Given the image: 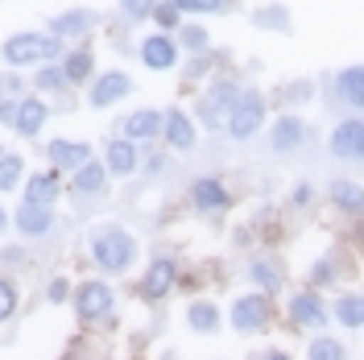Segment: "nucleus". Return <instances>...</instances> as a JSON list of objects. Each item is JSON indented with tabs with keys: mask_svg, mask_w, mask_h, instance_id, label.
Instances as JSON below:
<instances>
[{
	"mask_svg": "<svg viewBox=\"0 0 364 360\" xmlns=\"http://www.w3.org/2000/svg\"><path fill=\"white\" fill-rule=\"evenodd\" d=\"M265 120H269V100L257 88H240V95H236V104H232V112H228V120H224V133L232 137L236 145H245L252 137H261Z\"/></svg>",
	"mask_w": 364,
	"mask_h": 360,
	"instance_id": "20e7f679",
	"label": "nucleus"
},
{
	"mask_svg": "<svg viewBox=\"0 0 364 360\" xmlns=\"http://www.w3.org/2000/svg\"><path fill=\"white\" fill-rule=\"evenodd\" d=\"M311 203H315V186H311V182H298L294 191H290V207H298V211H306Z\"/></svg>",
	"mask_w": 364,
	"mask_h": 360,
	"instance_id": "a18cd8bd",
	"label": "nucleus"
},
{
	"mask_svg": "<svg viewBox=\"0 0 364 360\" xmlns=\"http://www.w3.org/2000/svg\"><path fill=\"white\" fill-rule=\"evenodd\" d=\"M67 46L58 33H50V29H21V33H9L4 42H0V63L4 67H17V70H29L38 67V63H50V58H63L67 54Z\"/></svg>",
	"mask_w": 364,
	"mask_h": 360,
	"instance_id": "f03ea898",
	"label": "nucleus"
},
{
	"mask_svg": "<svg viewBox=\"0 0 364 360\" xmlns=\"http://www.w3.org/2000/svg\"><path fill=\"white\" fill-rule=\"evenodd\" d=\"M286 319L294 323L298 332H323V327H327V319H331L327 302H323V290H315V286L294 290L290 298H286Z\"/></svg>",
	"mask_w": 364,
	"mask_h": 360,
	"instance_id": "9d476101",
	"label": "nucleus"
},
{
	"mask_svg": "<svg viewBox=\"0 0 364 360\" xmlns=\"http://www.w3.org/2000/svg\"><path fill=\"white\" fill-rule=\"evenodd\" d=\"M133 95V75L120 67H108V70H95V79L87 83V108L95 112H108L116 108L120 100H129Z\"/></svg>",
	"mask_w": 364,
	"mask_h": 360,
	"instance_id": "1a4fd4ad",
	"label": "nucleus"
},
{
	"mask_svg": "<svg viewBox=\"0 0 364 360\" xmlns=\"http://www.w3.org/2000/svg\"><path fill=\"white\" fill-rule=\"evenodd\" d=\"M0 95H25V79L17 75V67L0 70Z\"/></svg>",
	"mask_w": 364,
	"mask_h": 360,
	"instance_id": "37998d69",
	"label": "nucleus"
},
{
	"mask_svg": "<svg viewBox=\"0 0 364 360\" xmlns=\"http://www.w3.org/2000/svg\"><path fill=\"white\" fill-rule=\"evenodd\" d=\"M100 25H104V13L75 4V9H67V13H54V17L46 21V29H50V33H58L63 42H83V38H91Z\"/></svg>",
	"mask_w": 364,
	"mask_h": 360,
	"instance_id": "4468645a",
	"label": "nucleus"
},
{
	"mask_svg": "<svg viewBox=\"0 0 364 360\" xmlns=\"http://www.w3.org/2000/svg\"><path fill=\"white\" fill-rule=\"evenodd\" d=\"M0 154H4V149H0Z\"/></svg>",
	"mask_w": 364,
	"mask_h": 360,
	"instance_id": "3c124183",
	"label": "nucleus"
},
{
	"mask_svg": "<svg viewBox=\"0 0 364 360\" xmlns=\"http://www.w3.org/2000/svg\"><path fill=\"white\" fill-rule=\"evenodd\" d=\"M33 91H42V95H63V91H70V79H67V70H63L58 58L38 63V70H33Z\"/></svg>",
	"mask_w": 364,
	"mask_h": 360,
	"instance_id": "cd10ccee",
	"label": "nucleus"
},
{
	"mask_svg": "<svg viewBox=\"0 0 364 360\" xmlns=\"http://www.w3.org/2000/svg\"><path fill=\"white\" fill-rule=\"evenodd\" d=\"M17 108H21V95H0V125L4 129L17 125Z\"/></svg>",
	"mask_w": 364,
	"mask_h": 360,
	"instance_id": "c03bdc74",
	"label": "nucleus"
},
{
	"mask_svg": "<svg viewBox=\"0 0 364 360\" xmlns=\"http://www.w3.org/2000/svg\"><path fill=\"white\" fill-rule=\"evenodd\" d=\"M9 224H13V216H9V207H4V203H0V240H4V236H9Z\"/></svg>",
	"mask_w": 364,
	"mask_h": 360,
	"instance_id": "de8ad7c7",
	"label": "nucleus"
},
{
	"mask_svg": "<svg viewBox=\"0 0 364 360\" xmlns=\"http://www.w3.org/2000/svg\"><path fill=\"white\" fill-rule=\"evenodd\" d=\"M63 191H67V174H63L58 166L33 170V174H25V182H21V199H29V203H54V207H58Z\"/></svg>",
	"mask_w": 364,
	"mask_h": 360,
	"instance_id": "412c9836",
	"label": "nucleus"
},
{
	"mask_svg": "<svg viewBox=\"0 0 364 360\" xmlns=\"http://www.w3.org/2000/svg\"><path fill=\"white\" fill-rule=\"evenodd\" d=\"M336 95L352 112H364V67H343L336 70Z\"/></svg>",
	"mask_w": 364,
	"mask_h": 360,
	"instance_id": "bb28decb",
	"label": "nucleus"
},
{
	"mask_svg": "<svg viewBox=\"0 0 364 360\" xmlns=\"http://www.w3.org/2000/svg\"><path fill=\"white\" fill-rule=\"evenodd\" d=\"M112 182L116 179L108 174L104 158H91V162H83L79 170H70L67 174V191L70 195H79V199H100V195H108Z\"/></svg>",
	"mask_w": 364,
	"mask_h": 360,
	"instance_id": "f3484780",
	"label": "nucleus"
},
{
	"mask_svg": "<svg viewBox=\"0 0 364 360\" xmlns=\"http://www.w3.org/2000/svg\"><path fill=\"white\" fill-rule=\"evenodd\" d=\"M327 203H331L340 216H348V220H364V182L331 179V186H327Z\"/></svg>",
	"mask_w": 364,
	"mask_h": 360,
	"instance_id": "5701e85b",
	"label": "nucleus"
},
{
	"mask_svg": "<svg viewBox=\"0 0 364 360\" xmlns=\"http://www.w3.org/2000/svg\"><path fill=\"white\" fill-rule=\"evenodd\" d=\"M348 356V344H343L340 336H311V344H306V360H343Z\"/></svg>",
	"mask_w": 364,
	"mask_h": 360,
	"instance_id": "72a5a7b5",
	"label": "nucleus"
},
{
	"mask_svg": "<svg viewBox=\"0 0 364 360\" xmlns=\"http://www.w3.org/2000/svg\"><path fill=\"white\" fill-rule=\"evenodd\" d=\"M58 63H63V70H67L70 88H87L91 79H95V50H91L87 42L67 46V54H63Z\"/></svg>",
	"mask_w": 364,
	"mask_h": 360,
	"instance_id": "393cba45",
	"label": "nucleus"
},
{
	"mask_svg": "<svg viewBox=\"0 0 364 360\" xmlns=\"http://www.w3.org/2000/svg\"><path fill=\"white\" fill-rule=\"evenodd\" d=\"M42 154L50 166H58L63 174H70V170H79L83 162L95 158V149H91L87 141H79V137H54V141H46Z\"/></svg>",
	"mask_w": 364,
	"mask_h": 360,
	"instance_id": "6ab92c4d",
	"label": "nucleus"
},
{
	"mask_svg": "<svg viewBox=\"0 0 364 360\" xmlns=\"http://www.w3.org/2000/svg\"><path fill=\"white\" fill-rule=\"evenodd\" d=\"M360 257H364V228H360Z\"/></svg>",
	"mask_w": 364,
	"mask_h": 360,
	"instance_id": "8fccbe9b",
	"label": "nucleus"
},
{
	"mask_svg": "<svg viewBox=\"0 0 364 360\" xmlns=\"http://www.w3.org/2000/svg\"><path fill=\"white\" fill-rule=\"evenodd\" d=\"M46 100H50V95H42V91L21 95V108H17V125H13V133L25 137V141H38V137H42V129L50 125V116H54V108H50Z\"/></svg>",
	"mask_w": 364,
	"mask_h": 360,
	"instance_id": "aec40b11",
	"label": "nucleus"
},
{
	"mask_svg": "<svg viewBox=\"0 0 364 360\" xmlns=\"http://www.w3.org/2000/svg\"><path fill=\"white\" fill-rule=\"evenodd\" d=\"M249 282L252 286H257V290H265V294H273V298H277V294L286 290V270H282V261H277V257H269V253H261V257H252L249 261Z\"/></svg>",
	"mask_w": 364,
	"mask_h": 360,
	"instance_id": "b1692460",
	"label": "nucleus"
},
{
	"mask_svg": "<svg viewBox=\"0 0 364 360\" xmlns=\"http://www.w3.org/2000/svg\"><path fill=\"white\" fill-rule=\"evenodd\" d=\"M182 17H186V13H182L174 0H158V4H154V17H149V21L158 25V29H166V33H178Z\"/></svg>",
	"mask_w": 364,
	"mask_h": 360,
	"instance_id": "e433bc0d",
	"label": "nucleus"
},
{
	"mask_svg": "<svg viewBox=\"0 0 364 360\" xmlns=\"http://www.w3.org/2000/svg\"><path fill=\"white\" fill-rule=\"evenodd\" d=\"M29 240H21V245H17V240H13V245H0V270H25V265H29Z\"/></svg>",
	"mask_w": 364,
	"mask_h": 360,
	"instance_id": "a19ab883",
	"label": "nucleus"
},
{
	"mask_svg": "<svg viewBox=\"0 0 364 360\" xmlns=\"http://www.w3.org/2000/svg\"><path fill=\"white\" fill-rule=\"evenodd\" d=\"M306 137H311V129H306V120H302L298 112L273 116V125H269V149L273 154L290 158V154H298V149L306 145Z\"/></svg>",
	"mask_w": 364,
	"mask_h": 360,
	"instance_id": "a211bd4d",
	"label": "nucleus"
},
{
	"mask_svg": "<svg viewBox=\"0 0 364 360\" xmlns=\"http://www.w3.org/2000/svg\"><path fill=\"white\" fill-rule=\"evenodd\" d=\"M161 145L170 154H191L199 145V120L186 108H166V116H161Z\"/></svg>",
	"mask_w": 364,
	"mask_h": 360,
	"instance_id": "ddd939ff",
	"label": "nucleus"
},
{
	"mask_svg": "<svg viewBox=\"0 0 364 360\" xmlns=\"http://www.w3.org/2000/svg\"><path fill=\"white\" fill-rule=\"evenodd\" d=\"M17 311H21V286L9 273H0V327L17 315Z\"/></svg>",
	"mask_w": 364,
	"mask_h": 360,
	"instance_id": "c9c22d12",
	"label": "nucleus"
},
{
	"mask_svg": "<svg viewBox=\"0 0 364 360\" xmlns=\"http://www.w3.org/2000/svg\"><path fill=\"white\" fill-rule=\"evenodd\" d=\"M327 149L340 162H364V116H343L327 137Z\"/></svg>",
	"mask_w": 364,
	"mask_h": 360,
	"instance_id": "dca6fc26",
	"label": "nucleus"
},
{
	"mask_svg": "<svg viewBox=\"0 0 364 360\" xmlns=\"http://www.w3.org/2000/svg\"><path fill=\"white\" fill-rule=\"evenodd\" d=\"M178 282H182V265L178 261H174V257H154V261L141 270L136 298L149 302V307H158V302H166L170 294L178 290Z\"/></svg>",
	"mask_w": 364,
	"mask_h": 360,
	"instance_id": "0eeeda50",
	"label": "nucleus"
},
{
	"mask_svg": "<svg viewBox=\"0 0 364 360\" xmlns=\"http://www.w3.org/2000/svg\"><path fill=\"white\" fill-rule=\"evenodd\" d=\"M136 58H141V67L154 70V75L178 70L182 67L178 33H166V29H149V33H141V42H136Z\"/></svg>",
	"mask_w": 364,
	"mask_h": 360,
	"instance_id": "6e6552de",
	"label": "nucleus"
},
{
	"mask_svg": "<svg viewBox=\"0 0 364 360\" xmlns=\"http://www.w3.org/2000/svg\"><path fill=\"white\" fill-rule=\"evenodd\" d=\"M166 162H170V149H158V154H141V170H145V174H161V170H166Z\"/></svg>",
	"mask_w": 364,
	"mask_h": 360,
	"instance_id": "49530a36",
	"label": "nucleus"
},
{
	"mask_svg": "<svg viewBox=\"0 0 364 360\" xmlns=\"http://www.w3.org/2000/svg\"><path fill=\"white\" fill-rule=\"evenodd\" d=\"M186 327H191L195 336H215V332L224 327V311H220V302H211V298H195V302H186Z\"/></svg>",
	"mask_w": 364,
	"mask_h": 360,
	"instance_id": "a878e982",
	"label": "nucleus"
},
{
	"mask_svg": "<svg viewBox=\"0 0 364 360\" xmlns=\"http://www.w3.org/2000/svg\"><path fill=\"white\" fill-rule=\"evenodd\" d=\"M116 302H120V298H116L108 277H83V282H75V290H70V311H75V319H79L83 327L112 323Z\"/></svg>",
	"mask_w": 364,
	"mask_h": 360,
	"instance_id": "7ed1b4c3",
	"label": "nucleus"
},
{
	"mask_svg": "<svg viewBox=\"0 0 364 360\" xmlns=\"http://www.w3.org/2000/svg\"><path fill=\"white\" fill-rule=\"evenodd\" d=\"M282 100H286V104H311V100H315V79H294V83H286V88H282Z\"/></svg>",
	"mask_w": 364,
	"mask_h": 360,
	"instance_id": "79ce46f5",
	"label": "nucleus"
},
{
	"mask_svg": "<svg viewBox=\"0 0 364 360\" xmlns=\"http://www.w3.org/2000/svg\"><path fill=\"white\" fill-rule=\"evenodd\" d=\"M21 182H25V158L17 149H4L0 154V195L21 191Z\"/></svg>",
	"mask_w": 364,
	"mask_h": 360,
	"instance_id": "473e14b6",
	"label": "nucleus"
},
{
	"mask_svg": "<svg viewBox=\"0 0 364 360\" xmlns=\"http://www.w3.org/2000/svg\"><path fill=\"white\" fill-rule=\"evenodd\" d=\"M220 63H224V54L211 46V50H203V54H191L186 63H182V79L186 83H207L215 70H220Z\"/></svg>",
	"mask_w": 364,
	"mask_h": 360,
	"instance_id": "c85d7f7f",
	"label": "nucleus"
},
{
	"mask_svg": "<svg viewBox=\"0 0 364 360\" xmlns=\"http://www.w3.org/2000/svg\"><path fill=\"white\" fill-rule=\"evenodd\" d=\"M87 257L104 277H124V273L136 270L141 245H136V236L124 224L104 220V224H95L87 232Z\"/></svg>",
	"mask_w": 364,
	"mask_h": 360,
	"instance_id": "f257e3e1",
	"label": "nucleus"
},
{
	"mask_svg": "<svg viewBox=\"0 0 364 360\" xmlns=\"http://www.w3.org/2000/svg\"><path fill=\"white\" fill-rule=\"evenodd\" d=\"M252 25L257 29H273V33H294V17L286 4H261L252 9Z\"/></svg>",
	"mask_w": 364,
	"mask_h": 360,
	"instance_id": "2f4dec72",
	"label": "nucleus"
},
{
	"mask_svg": "<svg viewBox=\"0 0 364 360\" xmlns=\"http://www.w3.org/2000/svg\"><path fill=\"white\" fill-rule=\"evenodd\" d=\"M70 290H75V282H70L67 273H54V277H50V282H46V302H50V307H63V302H70Z\"/></svg>",
	"mask_w": 364,
	"mask_h": 360,
	"instance_id": "ea45409f",
	"label": "nucleus"
},
{
	"mask_svg": "<svg viewBox=\"0 0 364 360\" xmlns=\"http://www.w3.org/2000/svg\"><path fill=\"white\" fill-rule=\"evenodd\" d=\"M141 145L136 141H129V137H108L104 145H100V158H104V166H108V174L112 179H133L136 170H141Z\"/></svg>",
	"mask_w": 364,
	"mask_h": 360,
	"instance_id": "2eb2a0df",
	"label": "nucleus"
},
{
	"mask_svg": "<svg viewBox=\"0 0 364 360\" xmlns=\"http://www.w3.org/2000/svg\"><path fill=\"white\" fill-rule=\"evenodd\" d=\"M13 228H17L21 240H46V236H54V228H58V211H54V203L21 199L13 207Z\"/></svg>",
	"mask_w": 364,
	"mask_h": 360,
	"instance_id": "f8f14e48",
	"label": "nucleus"
},
{
	"mask_svg": "<svg viewBox=\"0 0 364 360\" xmlns=\"http://www.w3.org/2000/svg\"><path fill=\"white\" fill-rule=\"evenodd\" d=\"M154 4L158 0H120V21H129V25H141V21H149L154 17Z\"/></svg>",
	"mask_w": 364,
	"mask_h": 360,
	"instance_id": "4c0bfd02",
	"label": "nucleus"
},
{
	"mask_svg": "<svg viewBox=\"0 0 364 360\" xmlns=\"http://www.w3.org/2000/svg\"><path fill=\"white\" fill-rule=\"evenodd\" d=\"M161 116L166 112H158V108H133L129 116H120V133L136 141L141 149H149L161 141Z\"/></svg>",
	"mask_w": 364,
	"mask_h": 360,
	"instance_id": "4be33fe9",
	"label": "nucleus"
},
{
	"mask_svg": "<svg viewBox=\"0 0 364 360\" xmlns=\"http://www.w3.org/2000/svg\"><path fill=\"white\" fill-rule=\"evenodd\" d=\"M186 203H191V211H199V216H224L232 211V191H228V182L220 174H199V179L186 186Z\"/></svg>",
	"mask_w": 364,
	"mask_h": 360,
	"instance_id": "9b49d317",
	"label": "nucleus"
},
{
	"mask_svg": "<svg viewBox=\"0 0 364 360\" xmlns=\"http://www.w3.org/2000/svg\"><path fill=\"white\" fill-rule=\"evenodd\" d=\"M186 17H215V13H228L232 4L228 0H174Z\"/></svg>",
	"mask_w": 364,
	"mask_h": 360,
	"instance_id": "58836bf2",
	"label": "nucleus"
},
{
	"mask_svg": "<svg viewBox=\"0 0 364 360\" xmlns=\"http://www.w3.org/2000/svg\"><path fill=\"white\" fill-rule=\"evenodd\" d=\"M331 319L348 327V332H356L364 327V294H340L336 302H331Z\"/></svg>",
	"mask_w": 364,
	"mask_h": 360,
	"instance_id": "7c9ffc66",
	"label": "nucleus"
},
{
	"mask_svg": "<svg viewBox=\"0 0 364 360\" xmlns=\"http://www.w3.org/2000/svg\"><path fill=\"white\" fill-rule=\"evenodd\" d=\"M269 323H273V294L252 286L249 294H236V298H232V307H228V327H232L236 336H261V332H269Z\"/></svg>",
	"mask_w": 364,
	"mask_h": 360,
	"instance_id": "423d86ee",
	"label": "nucleus"
},
{
	"mask_svg": "<svg viewBox=\"0 0 364 360\" xmlns=\"http://www.w3.org/2000/svg\"><path fill=\"white\" fill-rule=\"evenodd\" d=\"M178 46H182V54H203V50H211V33H207V25L182 21L178 25Z\"/></svg>",
	"mask_w": 364,
	"mask_h": 360,
	"instance_id": "f704fd0d",
	"label": "nucleus"
},
{
	"mask_svg": "<svg viewBox=\"0 0 364 360\" xmlns=\"http://www.w3.org/2000/svg\"><path fill=\"white\" fill-rule=\"evenodd\" d=\"M343 273L348 270H340V257L327 253V257L311 261V270H306V286H315V290H331V286H340Z\"/></svg>",
	"mask_w": 364,
	"mask_h": 360,
	"instance_id": "c756f323",
	"label": "nucleus"
},
{
	"mask_svg": "<svg viewBox=\"0 0 364 360\" xmlns=\"http://www.w3.org/2000/svg\"><path fill=\"white\" fill-rule=\"evenodd\" d=\"M236 95H240V79L236 75H211L207 79V88L199 91V100H195V120L203 125V129H224L228 112H232V104H236Z\"/></svg>",
	"mask_w": 364,
	"mask_h": 360,
	"instance_id": "39448f33",
	"label": "nucleus"
},
{
	"mask_svg": "<svg viewBox=\"0 0 364 360\" xmlns=\"http://www.w3.org/2000/svg\"><path fill=\"white\" fill-rule=\"evenodd\" d=\"M261 356H265V360H290V352H286V348H265Z\"/></svg>",
	"mask_w": 364,
	"mask_h": 360,
	"instance_id": "09e8293b",
	"label": "nucleus"
}]
</instances>
